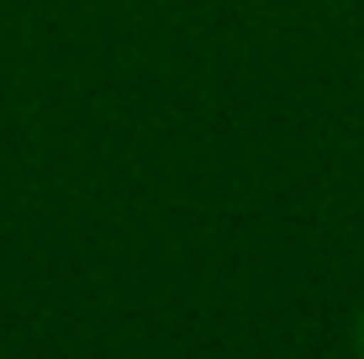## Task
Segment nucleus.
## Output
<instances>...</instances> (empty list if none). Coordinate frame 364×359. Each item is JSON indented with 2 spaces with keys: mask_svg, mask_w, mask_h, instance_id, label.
I'll return each instance as SVG.
<instances>
[{
  "mask_svg": "<svg viewBox=\"0 0 364 359\" xmlns=\"http://www.w3.org/2000/svg\"><path fill=\"white\" fill-rule=\"evenodd\" d=\"M359 359H364V317H359Z\"/></svg>",
  "mask_w": 364,
  "mask_h": 359,
  "instance_id": "f257e3e1",
  "label": "nucleus"
}]
</instances>
